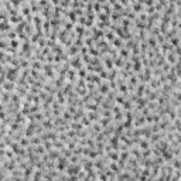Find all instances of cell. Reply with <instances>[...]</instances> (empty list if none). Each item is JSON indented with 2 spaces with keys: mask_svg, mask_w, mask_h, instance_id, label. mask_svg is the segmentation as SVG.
Segmentation results:
<instances>
[{
  "mask_svg": "<svg viewBox=\"0 0 181 181\" xmlns=\"http://www.w3.org/2000/svg\"><path fill=\"white\" fill-rule=\"evenodd\" d=\"M47 153H48V156H50L51 160H55V161H57L58 158H60L61 156H62V154H61V151H60V150H57V149H53V150L47 151Z\"/></svg>",
  "mask_w": 181,
  "mask_h": 181,
  "instance_id": "11",
  "label": "cell"
},
{
  "mask_svg": "<svg viewBox=\"0 0 181 181\" xmlns=\"http://www.w3.org/2000/svg\"><path fill=\"white\" fill-rule=\"evenodd\" d=\"M88 74H89V71H88L85 67H82V68H79V69H78V78L85 79V78L88 77Z\"/></svg>",
  "mask_w": 181,
  "mask_h": 181,
  "instance_id": "15",
  "label": "cell"
},
{
  "mask_svg": "<svg viewBox=\"0 0 181 181\" xmlns=\"http://www.w3.org/2000/svg\"><path fill=\"white\" fill-rule=\"evenodd\" d=\"M111 90V85H109V81H103L101 85H98V92L102 95H105L106 96L107 92Z\"/></svg>",
  "mask_w": 181,
  "mask_h": 181,
  "instance_id": "3",
  "label": "cell"
},
{
  "mask_svg": "<svg viewBox=\"0 0 181 181\" xmlns=\"http://www.w3.org/2000/svg\"><path fill=\"white\" fill-rule=\"evenodd\" d=\"M106 156L109 157V160L111 161H119V157H120V151L119 150H111L107 151Z\"/></svg>",
  "mask_w": 181,
  "mask_h": 181,
  "instance_id": "8",
  "label": "cell"
},
{
  "mask_svg": "<svg viewBox=\"0 0 181 181\" xmlns=\"http://www.w3.org/2000/svg\"><path fill=\"white\" fill-rule=\"evenodd\" d=\"M149 86H150L151 89H160V88L163 86V84H161L160 78H158V77H154V75H153V78L149 81Z\"/></svg>",
  "mask_w": 181,
  "mask_h": 181,
  "instance_id": "5",
  "label": "cell"
},
{
  "mask_svg": "<svg viewBox=\"0 0 181 181\" xmlns=\"http://www.w3.org/2000/svg\"><path fill=\"white\" fill-rule=\"evenodd\" d=\"M170 43L174 45V47H177V45H181V38L178 37V36H174V37L170 40Z\"/></svg>",
  "mask_w": 181,
  "mask_h": 181,
  "instance_id": "17",
  "label": "cell"
},
{
  "mask_svg": "<svg viewBox=\"0 0 181 181\" xmlns=\"http://www.w3.org/2000/svg\"><path fill=\"white\" fill-rule=\"evenodd\" d=\"M79 50L81 48L78 47V45H75V44H72V45H69V47L67 48V54L69 55V57H75V55H78V54H81L79 53Z\"/></svg>",
  "mask_w": 181,
  "mask_h": 181,
  "instance_id": "6",
  "label": "cell"
},
{
  "mask_svg": "<svg viewBox=\"0 0 181 181\" xmlns=\"http://www.w3.org/2000/svg\"><path fill=\"white\" fill-rule=\"evenodd\" d=\"M112 7H113V11H122L124 9V6L122 3H119V2H117V3H115Z\"/></svg>",
  "mask_w": 181,
  "mask_h": 181,
  "instance_id": "20",
  "label": "cell"
},
{
  "mask_svg": "<svg viewBox=\"0 0 181 181\" xmlns=\"http://www.w3.org/2000/svg\"><path fill=\"white\" fill-rule=\"evenodd\" d=\"M111 44L113 45L115 48H117V50H120L122 47H124V40H123V38H120V37H116L113 41H112Z\"/></svg>",
  "mask_w": 181,
  "mask_h": 181,
  "instance_id": "12",
  "label": "cell"
},
{
  "mask_svg": "<svg viewBox=\"0 0 181 181\" xmlns=\"http://www.w3.org/2000/svg\"><path fill=\"white\" fill-rule=\"evenodd\" d=\"M166 60H167L168 64L171 65H174L175 62H177V54L174 53V51H170V53L166 54Z\"/></svg>",
  "mask_w": 181,
  "mask_h": 181,
  "instance_id": "9",
  "label": "cell"
},
{
  "mask_svg": "<svg viewBox=\"0 0 181 181\" xmlns=\"http://www.w3.org/2000/svg\"><path fill=\"white\" fill-rule=\"evenodd\" d=\"M126 99H128V98L124 96V95L117 94V96H116V99H115V102H116L117 105H120V106H123V105H124V102H126Z\"/></svg>",
  "mask_w": 181,
  "mask_h": 181,
  "instance_id": "16",
  "label": "cell"
},
{
  "mask_svg": "<svg viewBox=\"0 0 181 181\" xmlns=\"http://www.w3.org/2000/svg\"><path fill=\"white\" fill-rule=\"evenodd\" d=\"M99 75H101V78L103 81H107V77H109V69H105V68H103V69L99 72Z\"/></svg>",
  "mask_w": 181,
  "mask_h": 181,
  "instance_id": "19",
  "label": "cell"
},
{
  "mask_svg": "<svg viewBox=\"0 0 181 181\" xmlns=\"http://www.w3.org/2000/svg\"><path fill=\"white\" fill-rule=\"evenodd\" d=\"M14 27H11L10 19H2V23H0V31L2 33H7V31L13 30Z\"/></svg>",
  "mask_w": 181,
  "mask_h": 181,
  "instance_id": "2",
  "label": "cell"
},
{
  "mask_svg": "<svg viewBox=\"0 0 181 181\" xmlns=\"http://www.w3.org/2000/svg\"><path fill=\"white\" fill-rule=\"evenodd\" d=\"M16 86H17V82H13V81H9V79L2 84V89L9 90V92H14V90H16Z\"/></svg>",
  "mask_w": 181,
  "mask_h": 181,
  "instance_id": "4",
  "label": "cell"
},
{
  "mask_svg": "<svg viewBox=\"0 0 181 181\" xmlns=\"http://www.w3.org/2000/svg\"><path fill=\"white\" fill-rule=\"evenodd\" d=\"M130 54H132V51L129 50L128 47H122L120 50H119V55H120L123 60H129V58H130Z\"/></svg>",
  "mask_w": 181,
  "mask_h": 181,
  "instance_id": "10",
  "label": "cell"
},
{
  "mask_svg": "<svg viewBox=\"0 0 181 181\" xmlns=\"http://www.w3.org/2000/svg\"><path fill=\"white\" fill-rule=\"evenodd\" d=\"M94 11H95L96 14L102 11V4L99 3V2H94Z\"/></svg>",
  "mask_w": 181,
  "mask_h": 181,
  "instance_id": "18",
  "label": "cell"
},
{
  "mask_svg": "<svg viewBox=\"0 0 181 181\" xmlns=\"http://www.w3.org/2000/svg\"><path fill=\"white\" fill-rule=\"evenodd\" d=\"M134 128H141V126H146L147 124V120H146V116H144L143 113H139L137 116L134 117Z\"/></svg>",
  "mask_w": 181,
  "mask_h": 181,
  "instance_id": "1",
  "label": "cell"
},
{
  "mask_svg": "<svg viewBox=\"0 0 181 181\" xmlns=\"http://www.w3.org/2000/svg\"><path fill=\"white\" fill-rule=\"evenodd\" d=\"M132 9H133V11L136 14L141 13V11H144V4H141L140 2H136V3L132 4Z\"/></svg>",
  "mask_w": 181,
  "mask_h": 181,
  "instance_id": "13",
  "label": "cell"
},
{
  "mask_svg": "<svg viewBox=\"0 0 181 181\" xmlns=\"http://www.w3.org/2000/svg\"><path fill=\"white\" fill-rule=\"evenodd\" d=\"M170 164L173 166L175 170H181V157H180V156H174V158L171 160Z\"/></svg>",
  "mask_w": 181,
  "mask_h": 181,
  "instance_id": "14",
  "label": "cell"
},
{
  "mask_svg": "<svg viewBox=\"0 0 181 181\" xmlns=\"http://www.w3.org/2000/svg\"><path fill=\"white\" fill-rule=\"evenodd\" d=\"M116 37L117 36H116V31L115 30H112V28H106V30H105V38H106L109 43H112Z\"/></svg>",
  "mask_w": 181,
  "mask_h": 181,
  "instance_id": "7",
  "label": "cell"
}]
</instances>
